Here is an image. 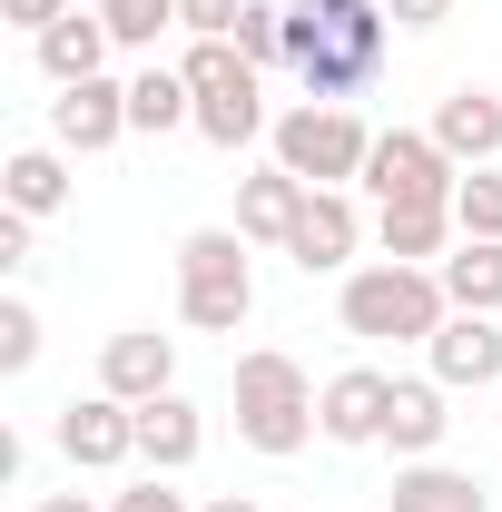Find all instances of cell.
<instances>
[{
    "mask_svg": "<svg viewBox=\"0 0 502 512\" xmlns=\"http://www.w3.org/2000/svg\"><path fill=\"white\" fill-rule=\"evenodd\" d=\"M286 256H296L306 276H335V266L355 256V197H345V188H306V217H296Z\"/></svg>",
    "mask_w": 502,
    "mask_h": 512,
    "instance_id": "obj_13",
    "label": "cell"
},
{
    "mask_svg": "<svg viewBox=\"0 0 502 512\" xmlns=\"http://www.w3.org/2000/svg\"><path fill=\"white\" fill-rule=\"evenodd\" d=\"M434 276H443V296H453L463 316H502V237H463Z\"/></svg>",
    "mask_w": 502,
    "mask_h": 512,
    "instance_id": "obj_19",
    "label": "cell"
},
{
    "mask_svg": "<svg viewBox=\"0 0 502 512\" xmlns=\"http://www.w3.org/2000/svg\"><path fill=\"white\" fill-rule=\"evenodd\" d=\"M443 394L453 384H394V404H384V444L404 453V463H434V444H443Z\"/></svg>",
    "mask_w": 502,
    "mask_h": 512,
    "instance_id": "obj_17",
    "label": "cell"
},
{
    "mask_svg": "<svg viewBox=\"0 0 502 512\" xmlns=\"http://www.w3.org/2000/svg\"><path fill=\"white\" fill-rule=\"evenodd\" d=\"M365 188L384 197V207H453V188H463V168L443 158L434 128H384L375 158H365Z\"/></svg>",
    "mask_w": 502,
    "mask_h": 512,
    "instance_id": "obj_7",
    "label": "cell"
},
{
    "mask_svg": "<svg viewBox=\"0 0 502 512\" xmlns=\"http://www.w3.org/2000/svg\"><path fill=\"white\" fill-rule=\"evenodd\" d=\"M168 384H178V345H168L158 325L109 335V355H99V394H119V404H158Z\"/></svg>",
    "mask_w": 502,
    "mask_h": 512,
    "instance_id": "obj_11",
    "label": "cell"
},
{
    "mask_svg": "<svg viewBox=\"0 0 502 512\" xmlns=\"http://www.w3.org/2000/svg\"><path fill=\"white\" fill-rule=\"evenodd\" d=\"M453 227H463V237H502V178H493V168H463V188H453Z\"/></svg>",
    "mask_w": 502,
    "mask_h": 512,
    "instance_id": "obj_25",
    "label": "cell"
},
{
    "mask_svg": "<svg viewBox=\"0 0 502 512\" xmlns=\"http://www.w3.org/2000/svg\"><path fill=\"white\" fill-rule=\"evenodd\" d=\"M384 503L394 512H493V493H483L473 473H453V463H404Z\"/></svg>",
    "mask_w": 502,
    "mask_h": 512,
    "instance_id": "obj_20",
    "label": "cell"
},
{
    "mask_svg": "<svg viewBox=\"0 0 502 512\" xmlns=\"http://www.w3.org/2000/svg\"><path fill=\"white\" fill-rule=\"evenodd\" d=\"M227 40H237L256 69H266V60H286V10H276V0H247V20H237Z\"/></svg>",
    "mask_w": 502,
    "mask_h": 512,
    "instance_id": "obj_26",
    "label": "cell"
},
{
    "mask_svg": "<svg viewBox=\"0 0 502 512\" xmlns=\"http://www.w3.org/2000/svg\"><path fill=\"white\" fill-rule=\"evenodd\" d=\"M0 10H10V20H20V30H30V40H40V30H50V20H69V0H0Z\"/></svg>",
    "mask_w": 502,
    "mask_h": 512,
    "instance_id": "obj_31",
    "label": "cell"
},
{
    "mask_svg": "<svg viewBox=\"0 0 502 512\" xmlns=\"http://www.w3.org/2000/svg\"><path fill=\"white\" fill-rule=\"evenodd\" d=\"M119 50H158V30H178V0H99Z\"/></svg>",
    "mask_w": 502,
    "mask_h": 512,
    "instance_id": "obj_24",
    "label": "cell"
},
{
    "mask_svg": "<svg viewBox=\"0 0 502 512\" xmlns=\"http://www.w3.org/2000/svg\"><path fill=\"white\" fill-rule=\"evenodd\" d=\"M335 316L345 335H365V345H434L443 316H453V296H443L434 266H355L345 276V296H335Z\"/></svg>",
    "mask_w": 502,
    "mask_h": 512,
    "instance_id": "obj_2",
    "label": "cell"
},
{
    "mask_svg": "<svg viewBox=\"0 0 502 512\" xmlns=\"http://www.w3.org/2000/svg\"><path fill=\"white\" fill-rule=\"evenodd\" d=\"M256 306V276H247V237L237 227H197L178 237V316L197 335H237Z\"/></svg>",
    "mask_w": 502,
    "mask_h": 512,
    "instance_id": "obj_3",
    "label": "cell"
},
{
    "mask_svg": "<svg viewBox=\"0 0 502 512\" xmlns=\"http://www.w3.org/2000/svg\"><path fill=\"white\" fill-rule=\"evenodd\" d=\"M0 266H30V217H20V207L0 217Z\"/></svg>",
    "mask_w": 502,
    "mask_h": 512,
    "instance_id": "obj_32",
    "label": "cell"
},
{
    "mask_svg": "<svg viewBox=\"0 0 502 512\" xmlns=\"http://www.w3.org/2000/svg\"><path fill=\"white\" fill-rule=\"evenodd\" d=\"M197 444H207V424H197V404L178 384H168L158 404H138V463H148V473H188Z\"/></svg>",
    "mask_w": 502,
    "mask_h": 512,
    "instance_id": "obj_16",
    "label": "cell"
},
{
    "mask_svg": "<svg viewBox=\"0 0 502 512\" xmlns=\"http://www.w3.org/2000/svg\"><path fill=\"white\" fill-rule=\"evenodd\" d=\"M128 128L138 138H168V128H197V99H188V69H138L128 79Z\"/></svg>",
    "mask_w": 502,
    "mask_h": 512,
    "instance_id": "obj_21",
    "label": "cell"
},
{
    "mask_svg": "<svg viewBox=\"0 0 502 512\" xmlns=\"http://www.w3.org/2000/svg\"><path fill=\"white\" fill-rule=\"evenodd\" d=\"M109 50H119V40H109V20H99V10H69V20L40 30V69H50L60 89H69V79H99Z\"/></svg>",
    "mask_w": 502,
    "mask_h": 512,
    "instance_id": "obj_18",
    "label": "cell"
},
{
    "mask_svg": "<svg viewBox=\"0 0 502 512\" xmlns=\"http://www.w3.org/2000/svg\"><path fill=\"white\" fill-rule=\"evenodd\" d=\"M296 217H306V178H286V168L237 178V237H247V247H286Z\"/></svg>",
    "mask_w": 502,
    "mask_h": 512,
    "instance_id": "obj_14",
    "label": "cell"
},
{
    "mask_svg": "<svg viewBox=\"0 0 502 512\" xmlns=\"http://www.w3.org/2000/svg\"><path fill=\"white\" fill-rule=\"evenodd\" d=\"M434 355V384H453V394H483V384H502V325L493 316H443V335L424 345Z\"/></svg>",
    "mask_w": 502,
    "mask_h": 512,
    "instance_id": "obj_12",
    "label": "cell"
},
{
    "mask_svg": "<svg viewBox=\"0 0 502 512\" xmlns=\"http://www.w3.org/2000/svg\"><path fill=\"white\" fill-rule=\"evenodd\" d=\"M375 237H384V256H394V266H434L443 237H453V207H384Z\"/></svg>",
    "mask_w": 502,
    "mask_h": 512,
    "instance_id": "obj_23",
    "label": "cell"
},
{
    "mask_svg": "<svg viewBox=\"0 0 502 512\" xmlns=\"http://www.w3.org/2000/svg\"><path fill=\"white\" fill-rule=\"evenodd\" d=\"M178 69H188V99H197V138H217V148H247L256 128H266L256 60L237 50V40H197Z\"/></svg>",
    "mask_w": 502,
    "mask_h": 512,
    "instance_id": "obj_6",
    "label": "cell"
},
{
    "mask_svg": "<svg viewBox=\"0 0 502 512\" xmlns=\"http://www.w3.org/2000/svg\"><path fill=\"white\" fill-rule=\"evenodd\" d=\"M384 404H394V375L345 365V375L315 394V434H325V444H384Z\"/></svg>",
    "mask_w": 502,
    "mask_h": 512,
    "instance_id": "obj_10",
    "label": "cell"
},
{
    "mask_svg": "<svg viewBox=\"0 0 502 512\" xmlns=\"http://www.w3.org/2000/svg\"><path fill=\"white\" fill-rule=\"evenodd\" d=\"M443 10H453V0H384V20H394V30H434Z\"/></svg>",
    "mask_w": 502,
    "mask_h": 512,
    "instance_id": "obj_30",
    "label": "cell"
},
{
    "mask_svg": "<svg viewBox=\"0 0 502 512\" xmlns=\"http://www.w3.org/2000/svg\"><path fill=\"white\" fill-rule=\"evenodd\" d=\"M50 138L60 148H79V158H99V148H119L128 138V79H69L60 99H50Z\"/></svg>",
    "mask_w": 502,
    "mask_h": 512,
    "instance_id": "obj_9",
    "label": "cell"
},
{
    "mask_svg": "<svg viewBox=\"0 0 502 512\" xmlns=\"http://www.w3.org/2000/svg\"><path fill=\"white\" fill-rule=\"evenodd\" d=\"M266 138H276V168L306 178V188H345V178H365V158H375V128L355 119V109H335V99H296Z\"/></svg>",
    "mask_w": 502,
    "mask_h": 512,
    "instance_id": "obj_5",
    "label": "cell"
},
{
    "mask_svg": "<svg viewBox=\"0 0 502 512\" xmlns=\"http://www.w3.org/2000/svg\"><path fill=\"white\" fill-rule=\"evenodd\" d=\"M60 453L79 473H119L128 453H138V404H119V394H69L60 404Z\"/></svg>",
    "mask_w": 502,
    "mask_h": 512,
    "instance_id": "obj_8",
    "label": "cell"
},
{
    "mask_svg": "<svg viewBox=\"0 0 502 512\" xmlns=\"http://www.w3.org/2000/svg\"><path fill=\"white\" fill-rule=\"evenodd\" d=\"M247 20V0H178V30H197V40H227Z\"/></svg>",
    "mask_w": 502,
    "mask_h": 512,
    "instance_id": "obj_28",
    "label": "cell"
},
{
    "mask_svg": "<svg viewBox=\"0 0 502 512\" xmlns=\"http://www.w3.org/2000/svg\"><path fill=\"white\" fill-rule=\"evenodd\" d=\"M40 512H99V503H89V493H50Z\"/></svg>",
    "mask_w": 502,
    "mask_h": 512,
    "instance_id": "obj_34",
    "label": "cell"
},
{
    "mask_svg": "<svg viewBox=\"0 0 502 512\" xmlns=\"http://www.w3.org/2000/svg\"><path fill=\"white\" fill-rule=\"evenodd\" d=\"M315 434V384L296 355H276V345H256L237 355V444L256 453H296Z\"/></svg>",
    "mask_w": 502,
    "mask_h": 512,
    "instance_id": "obj_4",
    "label": "cell"
},
{
    "mask_svg": "<svg viewBox=\"0 0 502 512\" xmlns=\"http://www.w3.org/2000/svg\"><path fill=\"white\" fill-rule=\"evenodd\" d=\"M434 138H443L453 168H493L502 158V99L493 89H453V99L434 109Z\"/></svg>",
    "mask_w": 502,
    "mask_h": 512,
    "instance_id": "obj_15",
    "label": "cell"
},
{
    "mask_svg": "<svg viewBox=\"0 0 502 512\" xmlns=\"http://www.w3.org/2000/svg\"><path fill=\"white\" fill-rule=\"evenodd\" d=\"M30 365H40V316L10 296L0 306V375H30Z\"/></svg>",
    "mask_w": 502,
    "mask_h": 512,
    "instance_id": "obj_27",
    "label": "cell"
},
{
    "mask_svg": "<svg viewBox=\"0 0 502 512\" xmlns=\"http://www.w3.org/2000/svg\"><path fill=\"white\" fill-rule=\"evenodd\" d=\"M109 512H188V493H168V473H148V483H128Z\"/></svg>",
    "mask_w": 502,
    "mask_h": 512,
    "instance_id": "obj_29",
    "label": "cell"
},
{
    "mask_svg": "<svg viewBox=\"0 0 502 512\" xmlns=\"http://www.w3.org/2000/svg\"><path fill=\"white\" fill-rule=\"evenodd\" d=\"M0 188H10V207H20V217H60V207H69V168H60V148H20V158L0 168Z\"/></svg>",
    "mask_w": 502,
    "mask_h": 512,
    "instance_id": "obj_22",
    "label": "cell"
},
{
    "mask_svg": "<svg viewBox=\"0 0 502 512\" xmlns=\"http://www.w3.org/2000/svg\"><path fill=\"white\" fill-rule=\"evenodd\" d=\"M207 512H266V503H256V493H217Z\"/></svg>",
    "mask_w": 502,
    "mask_h": 512,
    "instance_id": "obj_33",
    "label": "cell"
},
{
    "mask_svg": "<svg viewBox=\"0 0 502 512\" xmlns=\"http://www.w3.org/2000/svg\"><path fill=\"white\" fill-rule=\"evenodd\" d=\"M384 0H286V69L306 79V99H355L384 69Z\"/></svg>",
    "mask_w": 502,
    "mask_h": 512,
    "instance_id": "obj_1",
    "label": "cell"
}]
</instances>
